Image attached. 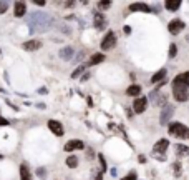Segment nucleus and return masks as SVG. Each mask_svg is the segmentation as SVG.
Instances as JSON below:
<instances>
[{
	"mask_svg": "<svg viewBox=\"0 0 189 180\" xmlns=\"http://www.w3.org/2000/svg\"><path fill=\"white\" fill-rule=\"evenodd\" d=\"M139 162H141V163H145V162H146V158L143 157V155H139Z\"/></svg>",
	"mask_w": 189,
	"mask_h": 180,
	"instance_id": "35",
	"label": "nucleus"
},
{
	"mask_svg": "<svg viewBox=\"0 0 189 180\" xmlns=\"http://www.w3.org/2000/svg\"><path fill=\"white\" fill-rule=\"evenodd\" d=\"M22 47L28 52H37L38 48H42V42H40V40H28V42H25Z\"/></svg>",
	"mask_w": 189,
	"mask_h": 180,
	"instance_id": "13",
	"label": "nucleus"
},
{
	"mask_svg": "<svg viewBox=\"0 0 189 180\" xmlns=\"http://www.w3.org/2000/svg\"><path fill=\"white\" fill-rule=\"evenodd\" d=\"M20 180H32V174H30V170H28V167L25 163L20 165Z\"/></svg>",
	"mask_w": 189,
	"mask_h": 180,
	"instance_id": "17",
	"label": "nucleus"
},
{
	"mask_svg": "<svg viewBox=\"0 0 189 180\" xmlns=\"http://www.w3.org/2000/svg\"><path fill=\"white\" fill-rule=\"evenodd\" d=\"M172 88H189V72L179 73L172 80Z\"/></svg>",
	"mask_w": 189,
	"mask_h": 180,
	"instance_id": "4",
	"label": "nucleus"
},
{
	"mask_svg": "<svg viewBox=\"0 0 189 180\" xmlns=\"http://www.w3.org/2000/svg\"><path fill=\"white\" fill-rule=\"evenodd\" d=\"M121 180H136V174H134V172H131L129 175H126V177L121 178Z\"/></svg>",
	"mask_w": 189,
	"mask_h": 180,
	"instance_id": "30",
	"label": "nucleus"
},
{
	"mask_svg": "<svg viewBox=\"0 0 189 180\" xmlns=\"http://www.w3.org/2000/svg\"><path fill=\"white\" fill-rule=\"evenodd\" d=\"M37 175H38V177H45V169H38L37 170Z\"/></svg>",
	"mask_w": 189,
	"mask_h": 180,
	"instance_id": "31",
	"label": "nucleus"
},
{
	"mask_svg": "<svg viewBox=\"0 0 189 180\" xmlns=\"http://www.w3.org/2000/svg\"><path fill=\"white\" fill-rule=\"evenodd\" d=\"M184 27H186V25H184L183 20H171L169 25H168V30H169L172 35H178L179 32L184 30Z\"/></svg>",
	"mask_w": 189,
	"mask_h": 180,
	"instance_id": "6",
	"label": "nucleus"
},
{
	"mask_svg": "<svg viewBox=\"0 0 189 180\" xmlns=\"http://www.w3.org/2000/svg\"><path fill=\"white\" fill-rule=\"evenodd\" d=\"M98 158H100V163H101V174H105L106 170H108V167H106V160H105V157L103 155H98Z\"/></svg>",
	"mask_w": 189,
	"mask_h": 180,
	"instance_id": "25",
	"label": "nucleus"
},
{
	"mask_svg": "<svg viewBox=\"0 0 189 180\" xmlns=\"http://www.w3.org/2000/svg\"><path fill=\"white\" fill-rule=\"evenodd\" d=\"M48 129H50L52 132L56 135V137H61V135L65 133V130H63V125H61L58 120H50V122H48Z\"/></svg>",
	"mask_w": 189,
	"mask_h": 180,
	"instance_id": "9",
	"label": "nucleus"
},
{
	"mask_svg": "<svg viewBox=\"0 0 189 180\" xmlns=\"http://www.w3.org/2000/svg\"><path fill=\"white\" fill-rule=\"evenodd\" d=\"M67 165L70 167V169H75V167L78 165V157H76V155H68Z\"/></svg>",
	"mask_w": 189,
	"mask_h": 180,
	"instance_id": "23",
	"label": "nucleus"
},
{
	"mask_svg": "<svg viewBox=\"0 0 189 180\" xmlns=\"http://www.w3.org/2000/svg\"><path fill=\"white\" fill-rule=\"evenodd\" d=\"M73 55H75V50H73L71 47H63V48L60 50V57H61L63 60H71Z\"/></svg>",
	"mask_w": 189,
	"mask_h": 180,
	"instance_id": "16",
	"label": "nucleus"
},
{
	"mask_svg": "<svg viewBox=\"0 0 189 180\" xmlns=\"http://www.w3.org/2000/svg\"><path fill=\"white\" fill-rule=\"evenodd\" d=\"M93 22H94V27H96L98 30H101V28H105V25H106V18H105L103 12H94Z\"/></svg>",
	"mask_w": 189,
	"mask_h": 180,
	"instance_id": "11",
	"label": "nucleus"
},
{
	"mask_svg": "<svg viewBox=\"0 0 189 180\" xmlns=\"http://www.w3.org/2000/svg\"><path fill=\"white\" fill-rule=\"evenodd\" d=\"M176 55H178V47H176L174 43H171L169 45V57L172 59V57H176Z\"/></svg>",
	"mask_w": 189,
	"mask_h": 180,
	"instance_id": "27",
	"label": "nucleus"
},
{
	"mask_svg": "<svg viewBox=\"0 0 189 180\" xmlns=\"http://www.w3.org/2000/svg\"><path fill=\"white\" fill-rule=\"evenodd\" d=\"M25 12H27V3L25 2H15V5H14L15 17H23Z\"/></svg>",
	"mask_w": 189,
	"mask_h": 180,
	"instance_id": "14",
	"label": "nucleus"
},
{
	"mask_svg": "<svg viewBox=\"0 0 189 180\" xmlns=\"http://www.w3.org/2000/svg\"><path fill=\"white\" fill-rule=\"evenodd\" d=\"M166 77V68H161L159 72H156L153 75V79H151V82L153 84H158V82H163V79Z\"/></svg>",
	"mask_w": 189,
	"mask_h": 180,
	"instance_id": "19",
	"label": "nucleus"
},
{
	"mask_svg": "<svg viewBox=\"0 0 189 180\" xmlns=\"http://www.w3.org/2000/svg\"><path fill=\"white\" fill-rule=\"evenodd\" d=\"M176 155H178V157L189 155V149H187L186 145H183V144H178V145H176Z\"/></svg>",
	"mask_w": 189,
	"mask_h": 180,
	"instance_id": "20",
	"label": "nucleus"
},
{
	"mask_svg": "<svg viewBox=\"0 0 189 180\" xmlns=\"http://www.w3.org/2000/svg\"><path fill=\"white\" fill-rule=\"evenodd\" d=\"M172 95L178 102L189 100V88H172Z\"/></svg>",
	"mask_w": 189,
	"mask_h": 180,
	"instance_id": "8",
	"label": "nucleus"
},
{
	"mask_svg": "<svg viewBox=\"0 0 189 180\" xmlns=\"http://www.w3.org/2000/svg\"><path fill=\"white\" fill-rule=\"evenodd\" d=\"M126 93H128L129 97L139 95V93H141V87H139V85H131V87H128V90H126Z\"/></svg>",
	"mask_w": 189,
	"mask_h": 180,
	"instance_id": "21",
	"label": "nucleus"
},
{
	"mask_svg": "<svg viewBox=\"0 0 189 180\" xmlns=\"http://www.w3.org/2000/svg\"><path fill=\"white\" fill-rule=\"evenodd\" d=\"M52 25H53V18L50 15H47L45 12H33V14L28 15V28L33 34L50 30Z\"/></svg>",
	"mask_w": 189,
	"mask_h": 180,
	"instance_id": "1",
	"label": "nucleus"
},
{
	"mask_svg": "<svg viewBox=\"0 0 189 180\" xmlns=\"http://www.w3.org/2000/svg\"><path fill=\"white\" fill-rule=\"evenodd\" d=\"M110 5H111V2H98L100 9H110Z\"/></svg>",
	"mask_w": 189,
	"mask_h": 180,
	"instance_id": "29",
	"label": "nucleus"
},
{
	"mask_svg": "<svg viewBox=\"0 0 189 180\" xmlns=\"http://www.w3.org/2000/svg\"><path fill=\"white\" fill-rule=\"evenodd\" d=\"M9 5H10V3L7 2V0H3V2H0V15H2V14H5V12H7V9H9Z\"/></svg>",
	"mask_w": 189,
	"mask_h": 180,
	"instance_id": "26",
	"label": "nucleus"
},
{
	"mask_svg": "<svg viewBox=\"0 0 189 180\" xmlns=\"http://www.w3.org/2000/svg\"><path fill=\"white\" fill-rule=\"evenodd\" d=\"M168 145H169V142L166 140V138H161V140H158L154 144V153L158 155V153H161V155H164V152H166V149H168Z\"/></svg>",
	"mask_w": 189,
	"mask_h": 180,
	"instance_id": "12",
	"label": "nucleus"
},
{
	"mask_svg": "<svg viewBox=\"0 0 189 180\" xmlns=\"http://www.w3.org/2000/svg\"><path fill=\"white\" fill-rule=\"evenodd\" d=\"M38 93H47V88L42 87V88H38Z\"/></svg>",
	"mask_w": 189,
	"mask_h": 180,
	"instance_id": "34",
	"label": "nucleus"
},
{
	"mask_svg": "<svg viewBox=\"0 0 189 180\" xmlns=\"http://www.w3.org/2000/svg\"><path fill=\"white\" fill-rule=\"evenodd\" d=\"M2 125H9V120H7V118H2L0 117V127Z\"/></svg>",
	"mask_w": 189,
	"mask_h": 180,
	"instance_id": "32",
	"label": "nucleus"
},
{
	"mask_svg": "<svg viewBox=\"0 0 189 180\" xmlns=\"http://www.w3.org/2000/svg\"><path fill=\"white\" fill-rule=\"evenodd\" d=\"M172 115H174V105H169V104L163 105L161 115H159V124H161V125H166L168 122L171 120Z\"/></svg>",
	"mask_w": 189,
	"mask_h": 180,
	"instance_id": "3",
	"label": "nucleus"
},
{
	"mask_svg": "<svg viewBox=\"0 0 189 180\" xmlns=\"http://www.w3.org/2000/svg\"><path fill=\"white\" fill-rule=\"evenodd\" d=\"M85 68H86V65H80V67H78L76 70H75V72L71 73V79H76L78 75H81V73L85 72Z\"/></svg>",
	"mask_w": 189,
	"mask_h": 180,
	"instance_id": "24",
	"label": "nucleus"
},
{
	"mask_svg": "<svg viewBox=\"0 0 189 180\" xmlns=\"http://www.w3.org/2000/svg\"><path fill=\"white\" fill-rule=\"evenodd\" d=\"M103 60H105V55H103V54H96V55H93L91 59H90L88 65H96V63L103 62Z\"/></svg>",
	"mask_w": 189,
	"mask_h": 180,
	"instance_id": "22",
	"label": "nucleus"
},
{
	"mask_svg": "<svg viewBox=\"0 0 189 180\" xmlns=\"http://www.w3.org/2000/svg\"><path fill=\"white\" fill-rule=\"evenodd\" d=\"M2 158H3V157H2V155H0V160H2Z\"/></svg>",
	"mask_w": 189,
	"mask_h": 180,
	"instance_id": "36",
	"label": "nucleus"
},
{
	"mask_svg": "<svg viewBox=\"0 0 189 180\" xmlns=\"http://www.w3.org/2000/svg\"><path fill=\"white\" fill-rule=\"evenodd\" d=\"M85 149V144L81 140H68L65 144V152H73V150H81Z\"/></svg>",
	"mask_w": 189,
	"mask_h": 180,
	"instance_id": "10",
	"label": "nucleus"
},
{
	"mask_svg": "<svg viewBox=\"0 0 189 180\" xmlns=\"http://www.w3.org/2000/svg\"><path fill=\"white\" fill-rule=\"evenodd\" d=\"M169 133L172 137L178 138H186L189 137V130L184 124H179V122H174V124H169Z\"/></svg>",
	"mask_w": 189,
	"mask_h": 180,
	"instance_id": "2",
	"label": "nucleus"
},
{
	"mask_svg": "<svg viewBox=\"0 0 189 180\" xmlns=\"http://www.w3.org/2000/svg\"><path fill=\"white\" fill-rule=\"evenodd\" d=\"M114 45H116V35H114L113 32H108V34L105 35L103 42H101V50H110Z\"/></svg>",
	"mask_w": 189,
	"mask_h": 180,
	"instance_id": "5",
	"label": "nucleus"
},
{
	"mask_svg": "<svg viewBox=\"0 0 189 180\" xmlns=\"http://www.w3.org/2000/svg\"><path fill=\"white\" fill-rule=\"evenodd\" d=\"M164 7H166L168 10L174 12L181 7V0H168V2H164Z\"/></svg>",
	"mask_w": 189,
	"mask_h": 180,
	"instance_id": "18",
	"label": "nucleus"
},
{
	"mask_svg": "<svg viewBox=\"0 0 189 180\" xmlns=\"http://www.w3.org/2000/svg\"><path fill=\"white\" fill-rule=\"evenodd\" d=\"M94 180H103V174H101V172H98L96 177H94Z\"/></svg>",
	"mask_w": 189,
	"mask_h": 180,
	"instance_id": "33",
	"label": "nucleus"
},
{
	"mask_svg": "<svg viewBox=\"0 0 189 180\" xmlns=\"http://www.w3.org/2000/svg\"><path fill=\"white\" fill-rule=\"evenodd\" d=\"M129 10L131 12H151V7L146 5V3L136 2V3H131L129 5Z\"/></svg>",
	"mask_w": 189,
	"mask_h": 180,
	"instance_id": "15",
	"label": "nucleus"
},
{
	"mask_svg": "<svg viewBox=\"0 0 189 180\" xmlns=\"http://www.w3.org/2000/svg\"><path fill=\"white\" fill-rule=\"evenodd\" d=\"M172 170H174V175H176V177H179V175H181V163L176 162L174 165H172Z\"/></svg>",
	"mask_w": 189,
	"mask_h": 180,
	"instance_id": "28",
	"label": "nucleus"
},
{
	"mask_svg": "<svg viewBox=\"0 0 189 180\" xmlns=\"http://www.w3.org/2000/svg\"><path fill=\"white\" fill-rule=\"evenodd\" d=\"M148 107V99L146 97H139V99L134 100V104H133V110H134V113H143L146 110Z\"/></svg>",
	"mask_w": 189,
	"mask_h": 180,
	"instance_id": "7",
	"label": "nucleus"
}]
</instances>
